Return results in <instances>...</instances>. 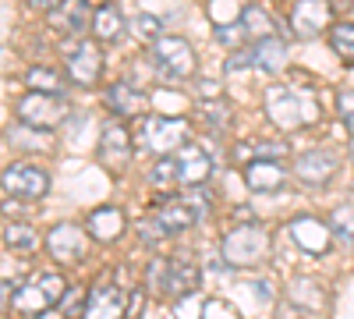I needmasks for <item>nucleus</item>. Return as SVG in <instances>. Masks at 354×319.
I'll return each mask as SVG.
<instances>
[{
    "mask_svg": "<svg viewBox=\"0 0 354 319\" xmlns=\"http://www.w3.org/2000/svg\"><path fill=\"white\" fill-rule=\"evenodd\" d=\"M220 255L227 259V266H238V270L255 266L270 255V235H266L262 224H241V227H234L223 235Z\"/></svg>",
    "mask_w": 354,
    "mask_h": 319,
    "instance_id": "obj_1",
    "label": "nucleus"
},
{
    "mask_svg": "<svg viewBox=\"0 0 354 319\" xmlns=\"http://www.w3.org/2000/svg\"><path fill=\"white\" fill-rule=\"evenodd\" d=\"M138 149L145 153H156V156H174L177 149H185L188 146V121L181 118H167V113H156V118H145L138 135Z\"/></svg>",
    "mask_w": 354,
    "mask_h": 319,
    "instance_id": "obj_2",
    "label": "nucleus"
},
{
    "mask_svg": "<svg viewBox=\"0 0 354 319\" xmlns=\"http://www.w3.org/2000/svg\"><path fill=\"white\" fill-rule=\"evenodd\" d=\"M64 295H68L64 277H61V273H53V270H39L28 284L15 287V305H11V309H18V312H25L28 319H32V316L50 312V305H53V302H61Z\"/></svg>",
    "mask_w": 354,
    "mask_h": 319,
    "instance_id": "obj_3",
    "label": "nucleus"
},
{
    "mask_svg": "<svg viewBox=\"0 0 354 319\" xmlns=\"http://www.w3.org/2000/svg\"><path fill=\"white\" fill-rule=\"evenodd\" d=\"M205 213H209V199H205L198 192V185H195L188 195H163L156 213H153V220L163 227V235H177V230L198 224Z\"/></svg>",
    "mask_w": 354,
    "mask_h": 319,
    "instance_id": "obj_4",
    "label": "nucleus"
},
{
    "mask_svg": "<svg viewBox=\"0 0 354 319\" xmlns=\"http://www.w3.org/2000/svg\"><path fill=\"white\" fill-rule=\"evenodd\" d=\"M153 64L163 78H174V82H185L195 75V50L185 43V39H177V36H160L153 43Z\"/></svg>",
    "mask_w": 354,
    "mask_h": 319,
    "instance_id": "obj_5",
    "label": "nucleus"
},
{
    "mask_svg": "<svg viewBox=\"0 0 354 319\" xmlns=\"http://www.w3.org/2000/svg\"><path fill=\"white\" fill-rule=\"evenodd\" d=\"M0 185H4V192L11 199H21V202H36L50 192V174L36 163H28V160H18L11 163L4 174H0Z\"/></svg>",
    "mask_w": 354,
    "mask_h": 319,
    "instance_id": "obj_6",
    "label": "nucleus"
},
{
    "mask_svg": "<svg viewBox=\"0 0 354 319\" xmlns=\"http://www.w3.org/2000/svg\"><path fill=\"white\" fill-rule=\"evenodd\" d=\"M149 280L156 284V291L170 302L192 295L198 287V270L192 263H181V259H160V263H153L149 270Z\"/></svg>",
    "mask_w": 354,
    "mask_h": 319,
    "instance_id": "obj_7",
    "label": "nucleus"
},
{
    "mask_svg": "<svg viewBox=\"0 0 354 319\" xmlns=\"http://www.w3.org/2000/svg\"><path fill=\"white\" fill-rule=\"evenodd\" d=\"M18 118L28 125V128H39V131H50L57 128L64 118H68V100L64 96H53V93H32L18 103Z\"/></svg>",
    "mask_w": 354,
    "mask_h": 319,
    "instance_id": "obj_8",
    "label": "nucleus"
},
{
    "mask_svg": "<svg viewBox=\"0 0 354 319\" xmlns=\"http://www.w3.org/2000/svg\"><path fill=\"white\" fill-rule=\"evenodd\" d=\"M64 57H68V75L78 82V85H96L100 82V71H103V50L88 39H71L61 46Z\"/></svg>",
    "mask_w": 354,
    "mask_h": 319,
    "instance_id": "obj_9",
    "label": "nucleus"
},
{
    "mask_svg": "<svg viewBox=\"0 0 354 319\" xmlns=\"http://www.w3.org/2000/svg\"><path fill=\"white\" fill-rule=\"evenodd\" d=\"M46 248H50V255L57 259V263L75 266V263H82L85 252H88V235L78 224H57L46 235Z\"/></svg>",
    "mask_w": 354,
    "mask_h": 319,
    "instance_id": "obj_10",
    "label": "nucleus"
},
{
    "mask_svg": "<svg viewBox=\"0 0 354 319\" xmlns=\"http://www.w3.org/2000/svg\"><path fill=\"white\" fill-rule=\"evenodd\" d=\"M270 118L277 128H298L315 118V107H308V96L294 89H273L270 93Z\"/></svg>",
    "mask_w": 354,
    "mask_h": 319,
    "instance_id": "obj_11",
    "label": "nucleus"
},
{
    "mask_svg": "<svg viewBox=\"0 0 354 319\" xmlns=\"http://www.w3.org/2000/svg\"><path fill=\"white\" fill-rule=\"evenodd\" d=\"M96 156L113 167V170H121L128 160H131V131L121 125V121H106L103 131H100V149Z\"/></svg>",
    "mask_w": 354,
    "mask_h": 319,
    "instance_id": "obj_12",
    "label": "nucleus"
},
{
    "mask_svg": "<svg viewBox=\"0 0 354 319\" xmlns=\"http://www.w3.org/2000/svg\"><path fill=\"white\" fill-rule=\"evenodd\" d=\"M82 319H124V291L110 280H100L85 298Z\"/></svg>",
    "mask_w": 354,
    "mask_h": 319,
    "instance_id": "obj_13",
    "label": "nucleus"
},
{
    "mask_svg": "<svg viewBox=\"0 0 354 319\" xmlns=\"http://www.w3.org/2000/svg\"><path fill=\"white\" fill-rule=\"evenodd\" d=\"M330 18H333L330 0H301V4L290 11V28H294V36L312 39L330 25Z\"/></svg>",
    "mask_w": 354,
    "mask_h": 319,
    "instance_id": "obj_14",
    "label": "nucleus"
},
{
    "mask_svg": "<svg viewBox=\"0 0 354 319\" xmlns=\"http://www.w3.org/2000/svg\"><path fill=\"white\" fill-rule=\"evenodd\" d=\"M290 238L301 252L322 255L330 248V227L322 220H315V217H298V220H290Z\"/></svg>",
    "mask_w": 354,
    "mask_h": 319,
    "instance_id": "obj_15",
    "label": "nucleus"
},
{
    "mask_svg": "<svg viewBox=\"0 0 354 319\" xmlns=\"http://www.w3.org/2000/svg\"><path fill=\"white\" fill-rule=\"evenodd\" d=\"M294 174H298V181L319 188V185H326L333 174H337V156L326 153V149H315V153H305L298 163H294Z\"/></svg>",
    "mask_w": 354,
    "mask_h": 319,
    "instance_id": "obj_16",
    "label": "nucleus"
},
{
    "mask_svg": "<svg viewBox=\"0 0 354 319\" xmlns=\"http://www.w3.org/2000/svg\"><path fill=\"white\" fill-rule=\"evenodd\" d=\"M174 160H177V174H181V188H195V185H202L205 178H209V170H213V160L205 156L198 146L177 149Z\"/></svg>",
    "mask_w": 354,
    "mask_h": 319,
    "instance_id": "obj_17",
    "label": "nucleus"
},
{
    "mask_svg": "<svg viewBox=\"0 0 354 319\" xmlns=\"http://www.w3.org/2000/svg\"><path fill=\"white\" fill-rule=\"evenodd\" d=\"M245 181L252 192H280L287 185V170L277 160H252L245 163Z\"/></svg>",
    "mask_w": 354,
    "mask_h": 319,
    "instance_id": "obj_18",
    "label": "nucleus"
},
{
    "mask_svg": "<svg viewBox=\"0 0 354 319\" xmlns=\"http://www.w3.org/2000/svg\"><path fill=\"white\" fill-rule=\"evenodd\" d=\"M106 107H110V113L113 118H138L142 113V107H145V93L138 89V85H131V82H113L110 89H106Z\"/></svg>",
    "mask_w": 354,
    "mask_h": 319,
    "instance_id": "obj_19",
    "label": "nucleus"
},
{
    "mask_svg": "<svg viewBox=\"0 0 354 319\" xmlns=\"http://www.w3.org/2000/svg\"><path fill=\"white\" fill-rule=\"evenodd\" d=\"M248 53H252V68L262 71V75H277V71H283V64H287V46H283V39H277V36L255 39V46H248Z\"/></svg>",
    "mask_w": 354,
    "mask_h": 319,
    "instance_id": "obj_20",
    "label": "nucleus"
},
{
    "mask_svg": "<svg viewBox=\"0 0 354 319\" xmlns=\"http://www.w3.org/2000/svg\"><path fill=\"white\" fill-rule=\"evenodd\" d=\"M85 230H88V235H93L96 241H113V238L124 235V213L113 210V206H100V210L88 213Z\"/></svg>",
    "mask_w": 354,
    "mask_h": 319,
    "instance_id": "obj_21",
    "label": "nucleus"
},
{
    "mask_svg": "<svg viewBox=\"0 0 354 319\" xmlns=\"http://www.w3.org/2000/svg\"><path fill=\"white\" fill-rule=\"evenodd\" d=\"M53 28H61V33H85V25H93V18H88V4L85 0H61V4L53 8Z\"/></svg>",
    "mask_w": 354,
    "mask_h": 319,
    "instance_id": "obj_22",
    "label": "nucleus"
},
{
    "mask_svg": "<svg viewBox=\"0 0 354 319\" xmlns=\"http://www.w3.org/2000/svg\"><path fill=\"white\" fill-rule=\"evenodd\" d=\"M287 156V142H245V146L234 149V163H252V160H280Z\"/></svg>",
    "mask_w": 354,
    "mask_h": 319,
    "instance_id": "obj_23",
    "label": "nucleus"
},
{
    "mask_svg": "<svg viewBox=\"0 0 354 319\" xmlns=\"http://www.w3.org/2000/svg\"><path fill=\"white\" fill-rule=\"evenodd\" d=\"M93 33H96V39H103V43H110V39L121 36V33H124L121 8H117V4H103V8L93 15Z\"/></svg>",
    "mask_w": 354,
    "mask_h": 319,
    "instance_id": "obj_24",
    "label": "nucleus"
},
{
    "mask_svg": "<svg viewBox=\"0 0 354 319\" xmlns=\"http://www.w3.org/2000/svg\"><path fill=\"white\" fill-rule=\"evenodd\" d=\"M330 46H333V53L340 57V61L354 64V25L351 21H340V25L330 28Z\"/></svg>",
    "mask_w": 354,
    "mask_h": 319,
    "instance_id": "obj_25",
    "label": "nucleus"
},
{
    "mask_svg": "<svg viewBox=\"0 0 354 319\" xmlns=\"http://www.w3.org/2000/svg\"><path fill=\"white\" fill-rule=\"evenodd\" d=\"M4 241H8L15 252H36V245H39L36 230L28 227V224H18V220L4 227Z\"/></svg>",
    "mask_w": 354,
    "mask_h": 319,
    "instance_id": "obj_26",
    "label": "nucleus"
},
{
    "mask_svg": "<svg viewBox=\"0 0 354 319\" xmlns=\"http://www.w3.org/2000/svg\"><path fill=\"white\" fill-rule=\"evenodd\" d=\"M149 181L156 188H181V174H177V160L174 156H160L156 167L149 170Z\"/></svg>",
    "mask_w": 354,
    "mask_h": 319,
    "instance_id": "obj_27",
    "label": "nucleus"
},
{
    "mask_svg": "<svg viewBox=\"0 0 354 319\" xmlns=\"http://www.w3.org/2000/svg\"><path fill=\"white\" fill-rule=\"evenodd\" d=\"M25 82H28V89L32 93H53V96H64V82L57 78L53 71H46V68H32L25 75Z\"/></svg>",
    "mask_w": 354,
    "mask_h": 319,
    "instance_id": "obj_28",
    "label": "nucleus"
},
{
    "mask_svg": "<svg viewBox=\"0 0 354 319\" xmlns=\"http://www.w3.org/2000/svg\"><path fill=\"white\" fill-rule=\"evenodd\" d=\"M198 113L209 121L213 131H223V128L230 125V107H227V100H205V103H198Z\"/></svg>",
    "mask_w": 354,
    "mask_h": 319,
    "instance_id": "obj_29",
    "label": "nucleus"
},
{
    "mask_svg": "<svg viewBox=\"0 0 354 319\" xmlns=\"http://www.w3.org/2000/svg\"><path fill=\"white\" fill-rule=\"evenodd\" d=\"M202 312H205V298L202 295H185V298H177L174 305H170V316L174 319H202Z\"/></svg>",
    "mask_w": 354,
    "mask_h": 319,
    "instance_id": "obj_30",
    "label": "nucleus"
},
{
    "mask_svg": "<svg viewBox=\"0 0 354 319\" xmlns=\"http://www.w3.org/2000/svg\"><path fill=\"white\" fill-rule=\"evenodd\" d=\"M241 25H245L248 36H259V39L273 36V25L266 21V15H262L259 8H245V11H241Z\"/></svg>",
    "mask_w": 354,
    "mask_h": 319,
    "instance_id": "obj_31",
    "label": "nucleus"
},
{
    "mask_svg": "<svg viewBox=\"0 0 354 319\" xmlns=\"http://www.w3.org/2000/svg\"><path fill=\"white\" fill-rule=\"evenodd\" d=\"M333 230L344 241H354V202H344V206L333 213Z\"/></svg>",
    "mask_w": 354,
    "mask_h": 319,
    "instance_id": "obj_32",
    "label": "nucleus"
},
{
    "mask_svg": "<svg viewBox=\"0 0 354 319\" xmlns=\"http://www.w3.org/2000/svg\"><path fill=\"white\" fill-rule=\"evenodd\" d=\"M245 36H248V33H245L241 18L230 21V25H216V39H220L223 46H230V50H241V39H245Z\"/></svg>",
    "mask_w": 354,
    "mask_h": 319,
    "instance_id": "obj_33",
    "label": "nucleus"
},
{
    "mask_svg": "<svg viewBox=\"0 0 354 319\" xmlns=\"http://www.w3.org/2000/svg\"><path fill=\"white\" fill-rule=\"evenodd\" d=\"M82 298H88V295H82L78 287H68V295L61 298V316L64 319H82L85 316V302Z\"/></svg>",
    "mask_w": 354,
    "mask_h": 319,
    "instance_id": "obj_34",
    "label": "nucleus"
},
{
    "mask_svg": "<svg viewBox=\"0 0 354 319\" xmlns=\"http://www.w3.org/2000/svg\"><path fill=\"white\" fill-rule=\"evenodd\" d=\"M131 28H135L138 39H153V43L160 39V18H156V15H138Z\"/></svg>",
    "mask_w": 354,
    "mask_h": 319,
    "instance_id": "obj_35",
    "label": "nucleus"
},
{
    "mask_svg": "<svg viewBox=\"0 0 354 319\" xmlns=\"http://www.w3.org/2000/svg\"><path fill=\"white\" fill-rule=\"evenodd\" d=\"M337 110H340V118H344V125H347L351 138H354V89L337 96Z\"/></svg>",
    "mask_w": 354,
    "mask_h": 319,
    "instance_id": "obj_36",
    "label": "nucleus"
},
{
    "mask_svg": "<svg viewBox=\"0 0 354 319\" xmlns=\"http://www.w3.org/2000/svg\"><path fill=\"white\" fill-rule=\"evenodd\" d=\"M202 319H238L223 302H205V312H202Z\"/></svg>",
    "mask_w": 354,
    "mask_h": 319,
    "instance_id": "obj_37",
    "label": "nucleus"
},
{
    "mask_svg": "<svg viewBox=\"0 0 354 319\" xmlns=\"http://www.w3.org/2000/svg\"><path fill=\"white\" fill-rule=\"evenodd\" d=\"M8 305H15V287L8 280H0V312H4Z\"/></svg>",
    "mask_w": 354,
    "mask_h": 319,
    "instance_id": "obj_38",
    "label": "nucleus"
},
{
    "mask_svg": "<svg viewBox=\"0 0 354 319\" xmlns=\"http://www.w3.org/2000/svg\"><path fill=\"white\" fill-rule=\"evenodd\" d=\"M28 8H36V11H53L57 4H61V0H25Z\"/></svg>",
    "mask_w": 354,
    "mask_h": 319,
    "instance_id": "obj_39",
    "label": "nucleus"
},
{
    "mask_svg": "<svg viewBox=\"0 0 354 319\" xmlns=\"http://www.w3.org/2000/svg\"><path fill=\"white\" fill-rule=\"evenodd\" d=\"M32 319H64V316H57V312H43V316H32Z\"/></svg>",
    "mask_w": 354,
    "mask_h": 319,
    "instance_id": "obj_40",
    "label": "nucleus"
},
{
    "mask_svg": "<svg viewBox=\"0 0 354 319\" xmlns=\"http://www.w3.org/2000/svg\"><path fill=\"white\" fill-rule=\"evenodd\" d=\"M85 4H100V8H103V4H106V0H85Z\"/></svg>",
    "mask_w": 354,
    "mask_h": 319,
    "instance_id": "obj_41",
    "label": "nucleus"
},
{
    "mask_svg": "<svg viewBox=\"0 0 354 319\" xmlns=\"http://www.w3.org/2000/svg\"><path fill=\"white\" fill-rule=\"evenodd\" d=\"M351 156H354V146H351Z\"/></svg>",
    "mask_w": 354,
    "mask_h": 319,
    "instance_id": "obj_42",
    "label": "nucleus"
}]
</instances>
